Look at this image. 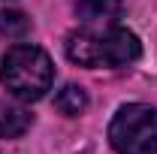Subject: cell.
<instances>
[{"label":"cell","instance_id":"6da1fadb","mask_svg":"<svg viewBox=\"0 0 157 154\" xmlns=\"http://www.w3.org/2000/svg\"><path fill=\"white\" fill-rule=\"evenodd\" d=\"M142 45L133 30L121 27V24H103V27H82L76 33L67 37V58L78 67H127L139 60Z\"/></svg>","mask_w":157,"mask_h":154},{"label":"cell","instance_id":"7a4b0ae2","mask_svg":"<svg viewBox=\"0 0 157 154\" xmlns=\"http://www.w3.org/2000/svg\"><path fill=\"white\" fill-rule=\"evenodd\" d=\"M0 82L6 85V91L18 100H39L55 82V67L52 58L30 42L12 45L3 58H0Z\"/></svg>","mask_w":157,"mask_h":154},{"label":"cell","instance_id":"3957f363","mask_svg":"<svg viewBox=\"0 0 157 154\" xmlns=\"http://www.w3.org/2000/svg\"><path fill=\"white\" fill-rule=\"evenodd\" d=\"M109 142L118 154H157V112L145 103L121 106L109 124Z\"/></svg>","mask_w":157,"mask_h":154},{"label":"cell","instance_id":"277c9868","mask_svg":"<svg viewBox=\"0 0 157 154\" xmlns=\"http://www.w3.org/2000/svg\"><path fill=\"white\" fill-rule=\"evenodd\" d=\"M76 15L82 18V27H103V24H118L124 15L121 0H78Z\"/></svg>","mask_w":157,"mask_h":154},{"label":"cell","instance_id":"5b68a950","mask_svg":"<svg viewBox=\"0 0 157 154\" xmlns=\"http://www.w3.org/2000/svg\"><path fill=\"white\" fill-rule=\"evenodd\" d=\"M30 112L21 109L18 103H6L0 100V136L3 139H18L30 130Z\"/></svg>","mask_w":157,"mask_h":154},{"label":"cell","instance_id":"8992f818","mask_svg":"<svg viewBox=\"0 0 157 154\" xmlns=\"http://www.w3.org/2000/svg\"><path fill=\"white\" fill-rule=\"evenodd\" d=\"M55 106H58L63 115H82L85 112V106H88V97H85V91L78 88V85H67L63 91H58V97H55Z\"/></svg>","mask_w":157,"mask_h":154},{"label":"cell","instance_id":"52a82bcc","mask_svg":"<svg viewBox=\"0 0 157 154\" xmlns=\"http://www.w3.org/2000/svg\"><path fill=\"white\" fill-rule=\"evenodd\" d=\"M12 27H18L21 33L27 30V21L21 12H0V30H12Z\"/></svg>","mask_w":157,"mask_h":154}]
</instances>
